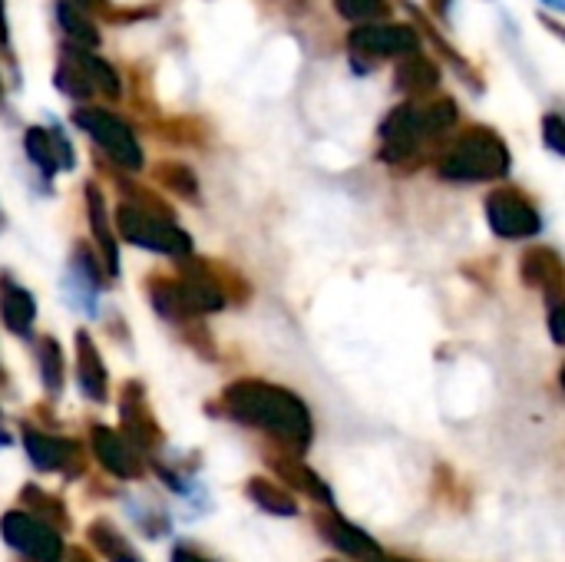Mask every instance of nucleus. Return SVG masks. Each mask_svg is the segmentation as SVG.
Returning a JSON list of instances; mask_svg holds the SVG:
<instances>
[{"label":"nucleus","mask_w":565,"mask_h":562,"mask_svg":"<svg viewBox=\"0 0 565 562\" xmlns=\"http://www.w3.org/2000/svg\"><path fill=\"white\" fill-rule=\"evenodd\" d=\"M215 414H222L242 427H255V431L268 434L288 454H305L315 441V421H311L308 404L298 394H291L288 388H278V384H268L258 378L232 381L222 391Z\"/></svg>","instance_id":"1"},{"label":"nucleus","mask_w":565,"mask_h":562,"mask_svg":"<svg viewBox=\"0 0 565 562\" xmlns=\"http://www.w3.org/2000/svg\"><path fill=\"white\" fill-rule=\"evenodd\" d=\"M513 166L510 146L497 129L473 126L440 156L437 176L447 182H497L507 179Z\"/></svg>","instance_id":"2"},{"label":"nucleus","mask_w":565,"mask_h":562,"mask_svg":"<svg viewBox=\"0 0 565 562\" xmlns=\"http://www.w3.org/2000/svg\"><path fill=\"white\" fill-rule=\"evenodd\" d=\"M113 222H116L122 242H129L136 248H149V252L169 255V258H189L192 255V238L175 222L152 219V215L139 212L136 205H126V202L116 209Z\"/></svg>","instance_id":"3"},{"label":"nucleus","mask_w":565,"mask_h":562,"mask_svg":"<svg viewBox=\"0 0 565 562\" xmlns=\"http://www.w3.org/2000/svg\"><path fill=\"white\" fill-rule=\"evenodd\" d=\"M73 123L119 166L129 172L142 169V146L136 139V132L129 129V123H122L119 116H113L109 109L99 106H79L73 113Z\"/></svg>","instance_id":"4"},{"label":"nucleus","mask_w":565,"mask_h":562,"mask_svg":"<svg viewBox=\"0 0 565 562\" xmlns=\"http://www.w3.org/2000/svg\"><path fill=\"white\" fill-rule=\"evenodd\" d=\"M483 212L493 235L500 238L520 242V238H536L543 232L540 209L520 189H493L483 202Z\"/></svg>","instance_id":"5"},{"label":"nucleus","mask_w":565,"mask_h":562,"mask_svg":"<svg viewBox=\"0 0 565 562\" xmlns=\"http://www.w3.org/2000/svg\"><path fill=\"white\" fill-rule=\"evenodd\" d=\"M175 288H179L182 308H185V315L192 321L205 318V315H215V311H222L228 305V288L222 282V272H215L202 258L182 262V268L175 275Z\"/></svg>","instance_id":"6"},{"label":"nucleus","mask_w":565,"mask_h":562,"mask_svg":"<svg viewBox=\"0 0 565 562\" xmlns=\"http://www.w3.org/2000/svg\"><path fill=\"white\" fill-rule=\"evenodd\" d=\"M0 533H3V543L20 553L23 560L30 562H63V540L56 530H50L46 523L33 520L30 513L23 510H10L0 517Z\"/></svg>","instance_id":"7"},{"label":"nucleus","mask_w":565,"mask_h":562,"mask_svg":"<svg viewBox=\"0 0 565 562\" xmlns=\"http://www.w3.org/2000/svg\"><path fill=\"white\" fill-rule=\"evenodd\" d=\"M348 43H351V56L364 53L371 60L377 56H417L424 40L417 33V26L411 23H361L348 33Z\"/></svg>","instance_id":"8"},{"label":"nucleus","mask_w":565,"mask_h":562,"mask_svg":"<svg viewBox=\"0 0 565 562\" xmlns=\"http://www.w3.org/2000/svg\"><path fill=\"white\" fill-rule=\"evenodd\" d=\"M381 149H377V159L387 162V166H404L417 156L420 142H424V129H420V106L414 103H401L394 106L381 129Z\"/></svg>","instance_id":"9"},{"label":"nucleus","mask_w":565,"mask_h":562,"mask_svg":"<svg viewBox=\"0 0 565 562\" xmlns=\"http://www.w3.org/2000/svg\"><path fill=\"white\" fill-rule=\"evenodd\" d=\"M119 421H122V437L132 444V450L139 457L156 454L162 447V427L152 417L149 404H146V388L139 381H126L119 391Z\"/></svg>","instance_id":"10"},{"label":"nucleus","mask_w":565,"mask_h":562,"mask_svg":"<svg viewBox=\"0 0 565 562\" xmlns=\"http://www.w3.org/2000/svg\"><path fill=\"white\" fill-rule=\"evenodd\" d=\"M23 450L40 474H63L76 480L83 474V444L73 437H53L36 427H23Z\"/></svg>","instance_id":"11"},{"label":"nucleus","mask_w":565,"mask_h":562,"mask_svg":"<svg viewBox=\"0 0 565 562\" xmlns=\"http://www.w3.org/2000/svg\"><path fill=\"white\" fill-rule=\"evenodd\" d=\"M106 272L99 265V258L89 252L86 242H76L73 255H70V268H66V278H63V288H66V301L83 311V315H96V301H99V291L106 288Z\"/></svg>","instance_id":"12"},{"label":"nucleus","mask_w":565,"mask_h":562,"mask_svg":"<svg viewBox=\"0 0 565 562\" xmlns=\"http://www.w3.org/2000/svg\"><path fill=\"white\" fill-rule=\"evenodd\" d=\"M23 149H26V159L33 162V169L50 182L56 172H70L76 166V152H73V142L66 139V132L60 126H30L23 132Z\"/></svg>","instance_id":"13"},{"label":"nucleus","mask_w":565,"mask_h":562,"mask_svg":"<svg viewBox=\"0 0 565 562\" xmlns=\"http://www.w3.org/2000/svg\"><path fill=\"white\" fill-rule=\"evenodd\" d=\"M89 447H93V457L99 460V467L116 480H139L146 474V460L132 450V444L122 434L109 431L106 424H93Z\"/></svg>","instance_id":"14"},{"label":"nucleus","mask_w":565,"mask_h":562,"mask_svg":"<svg viewBox=\"0 0 565 562\" xmlns=\"http://www.w3.org/2000/svg\"><path fill=\"white\" fill-rule=\"evenodd\" d=\"M83 202H86V222L93 232V242L99 248V265L106 272V278H119V242L113 232V215L106 209V195L96 182L83 185Z\"/></svg>","instance_id":"15"},{"label":"nucleus","mask_w":565,"mask_h":562,"mask_svg":"<svg viewBox=\"0 0 565 562\" xmlns=\"http://www.w3.org/2000/svg\"><path fill=\"white\" fill-rule=\"evenodd\" d=\"M315 527L321 533L324 543H331L338 553L351 556V560H371L381 553V547L374 543L371 533H364L361 527L348 523L344 517H338V510H328V513H318L315 517Z\"/></svg>","instance_id":"16"},{"label":"nucleus","mask_w":565,"mask_h":562,"mask_svg":"<svg viewBox=\"0 0 565 562\" xmlns=\"http://www.w3.org/2000/svg\"><path fill=\"white\" fill-rule=\"evenodd\" d=\"M520 275L530 288L543 291L553 305L563 301V258H559V252H553L546 245L526 248V255L520 258Z\"/></svg>","instance_id":"17"},{"label":"nucleus","mask_w":565,"mask_h":562,"mask_svg":"<svg viewBox=\"0 0 565 562\" xmlns=\"http://www.w3.org/2000/svg\"><path fill=\"white\" fill-rule=\"evenodd\" d=\"M76 384L86 401H93V404L109 401V374H106L103 354L86 328L76 331Z\"/></svg>","instance_id":"18"},{"label":"nucleus","mask_w":565,"mask_h":562,"mask_svg":"<svg viewBox=\"0 0 565 562\" xmlns=\"http://www.w3.org/2000/svg\"><path fill=\"white\" fill-rule=\"evenodd\" d=\"M268 467H271L275 477L285 480L291 490H298V494H305L308 500H315V503L334 510V494H331L328 480H321L298 454H275V457H268Z\"/></svg>","instance_id":"19"},{"label":"nucleus","mask_w":565,"mask_h":562,"mask_svg":"<svg viewBox=\"0 0 565 562\" xmlns=\"http://www.w3.org/2000/svg\"><path fill=\"white\" fill-rule=\"evenodd\" d=\"M0 321L17 338H30L36 321V298L10 272H0Z\"/></svg>","instance_id":"20"},{"label":"nucleus","mask_w":565,"mask_h":562,"mask_svg":"<svg viewBox=\"0 0 565 562\" xmlns=\"http://www.w3.org/2000/svg\"><path fill=\"white\" fill-rule=\"evenodd\" d=\"M440 86V66L434 60L417 56H404L394 70V89L404 96H424L434 93Z\"/></svg>","instance_id":"21"},{"label":"nucleus","mask_w":565,"mask_h":562,"mask_svg":"<svg viewBox=\"0 0 565 562\" xmlns=\"http://www.w3.org/2000/svg\"><path fill=\"white\" fill-rule=\"evenodd\" d=\"M63 53L83 70V76L89 79L93 89H99V93L109 96V99H119V96H122V79H119V73H116L113 63H106V60L96 56L93 50H79V46H66Z\"/></svg>","instance_id":"22"},{"label":"nucleus","mask_w":565,"mask_h":562,"mask_svg":"<svg viewBox=\"0 0 565 562\" xmlns=\"http://www.w3.org/2000/svg\"><path fill=\"white\" fill-rule=\"evenodd\" d=\"M86 540H89V547L106 562H146L139 556V550L109 520H93L86 527Z\"/></svg>","instance_id":"23"},{"label":"nucleus","mask_w":565,"mask_h":562,"mask_svg":"<svg viewBox=\"0 0 565 562\" xmlns=\"http://www.w3.org/2000/svg\"><path fill=\"white\" fill-rule=\"evenodd\" d=\"M33 358H36V371H40V384H43V391L56 397V394L63 391V384H66V358H63L60 341H56V338H50V335L36 338V344H33Z\"/></svg>","instance_id":"24"},{"label":"nucleus","mask_w":565,"mask_h":562,"mask_svg":"<svg viewBox=\"0 0 565 562\" xmlns=\"http://www.w3.org/2000/svg\"><path fill=\"white\" fill-rule=\"evenodd\" d=\"M20 503L26 507L23 513H30L33 520L46 523L50 530H56V533H66V530H70V513H66V507H63L53 494H46L43 487L26 484V487L20 490Z\"/></svg>","instance_id":"25"},{"label":"nucleus","mask_w":565,"mask_h":562,"mask_svg":"<svg viewBox=\"0 0 565 562\" xmlns=\"http://www.w3.org/2000/svg\"><path fill=\"white\" fill-rule=\"evenodd\" d=\"M56 23L63 26V33L70 36V46H79V50H96L103 40H99V26L89 20L86 10H79L76 3L70 0H56Z\"/></svg>","instance_id":"26"},{"label":"nucleus","mask_w":565,"mask_h":562,"mask_svg":"<svg viewBox=\"0 0 565 562\" xmlns=\"http://www.w3.org/2000/svg\"><path fill=\"white\" fill-rule=\"evenodd\" d=\"M245 497H248L262 513H271V517H298L295 497H291L281 484H275V480H268V477H252V480L245 484Z\"/></svg>","instance_id":"27"},{"label":"nucleus","mask_w":565,"mask_h":562,"mask_svg":"<svg viewBox=\"0 0 565 562\" xmlns=\"http://www.w3.org/2000/svg\"><path fill=\"white\" fill-rule=\"evenodd\" d=\"M146 291H149V301H152V308L159 311V318H166V321H172V325L192 321V318L185 315V308H182L175 278H169V275H152V278L146 282Z\"/></svg>","instance_id":"28"},{"label":"nucleus","mask_w":565,"mask_h":562,"mask_svg":"<svg viewBox=\"0 0 565 562\" xmlns=\"http://www.w3.org/2000/svg\"><path fill=\"white\" fill-rule=\"evenodd\" d=\"M460 123V109L450 96H440L434 99L430 106H420V129H424V139H437L444 132H450L454 126Z\"/></svg>","instance_id":"29"},{"label":"nucleus","mask_w":565,"mask_h":562,"mask_svg":"<svg viewBox=\"0 0 565 562\" xmlns=\"http://www.w3.org/2000/svg\"><path fill=\"white\" fill-rule=\"evenodd\" d=\"M53 86L63 93V96H70V99H76V103H86L89 96H93V86H89V79L83 76V70L63 53L60 56V63H56V70H53Z\"/></svg>","instance_id":"30"},{"label":"nucleus","mask_w":565,"mask_h":562,"mask_svg":"<svg viewBox=\"0 0 565 562\" xmlns=\"http://www.w3.org/2000/svg\"><path fill=\"white\" fill-rule=\"evenodd\" d=\"M156 182L182 199H199V179L185 162H159L156 166Z\"/></svg>","instance_id":"31"},{"label":"nucleus","mask_w":565,"mask_h":562,"mask_svg":"<svg viewBox=\"0 0 565 562\" xmlns=\"http://www.w3.org/2000/svg\"><path fill=\"white\" fill-rule=\"evenodd\" d=\"M334 10L344 20H358V23H374L377 17H387V0H334Z\"/></svg>","instance_id":"32"},{"label":"nucleus","mask_w":565,"mask_h":562,"mask_svg":"<svg viewBox=\"0 0 565 562\" xmlns=\"http://www.w3.org/2000/svg\"><path fill=\"white\" fill-rule=\"evenodd\" d=\"M543 142H546L556 156H565V119L559 113H546V116H543Z\"/></svg>","instance_id":"33"},{"label":"nucleus","mask_w":565,"mask_h":562,"mask_svg":"<svg viewBox=\"0 0 565 562\" xmlns=\"http://www.w3.org/2000/svg\"><path fill=\"white\" fill-rule=\"evenodd\" d=\"M172 562H212L205 553H199L195 547H189V543H175L172 547Z\"/></svg>","instance_id":"34"},{"label":"nucleus","mask_w":565,"mask_h":562,"mask_svg":"<svg viewBox=\"0 0 565 562\" xmlns=\"http://www.w3.org/2000/svg\"><path fill=\"white\" fill-rule=\"evenodd\" d=\"M550 328H553V341H556V344H563V301H559V305H553Z\"/></svg>","instance_id":"35"},{"label":"nucleus","mask_w":565,"mask_h":562,"mask_svg":"<svg viewBox=\"0 0 565 562\" xmlns=\"http://www.w3.org/2000/svg\"><path fill=\"white\" fill-rule=\"evenodd\" d=\"M0 50H10V30H7V7L0 0Z\"/></svg>","instance_id":"36"},{"label":"nucleus","mask_w":565,"mask_h":562,"mask_svg":"<svg viewBox=\"0 0 565 562\" xmlns=\"http://www.w3.org/2000/svg\"><path fill=\"white\" fill-rule=\"evenodd\" d=\"M450 7H454V0H430V10H434L440 20H450Z\"/></svg>","instance_id":"37"},{"label":"nucleus","mask_w":565,"mask_h":562,"mask_svg":"<svg viewBox=\"0 0 565 562\" xmlns=\"http://www.w3.org/2000/svg\"><path fill=\"white\" fill-rule=\"evenodd\" d=\"M63 562H93V556H89L86 550L73 547V550H66V553H63Z\"/></svg>","instance_id":"38"},{"label":"nucleus","mask_w":565,"mask_h":562,"mask_svg":"<svg viewBox=\"0 0 565 562\" xmlns=\"http://www.w3.org/2000/svg\"><path fill=\"white\" fill-rule=\"evenodd\" d=\"M367 562H411V560H401V556H384V553H377V556H371Z\"/></svg>","instance_id":"39"},{"label":"nucleus","mask_w":565,"mask_h":562,"mask_svg":"<svg viewBox=\"0 0 565 562\" xmlns=\"http://www.w3.org/2000/svg\"><path fill=\"white\" fill-rule=\"evenodd\" d=\"M70 3H83V7H99L103 0H70Z\"/></svg>","instance_id":"40"},{"label":"nucleus","mask_w":565,"mask_h":562,"mask_svg":"<svg viewBox=\"0 0 565 562\" xmlns=\"http://www.w3.org/2000/svg\"><path fill=\"white\" fill-rule=\"evenodd\" d=\"M543 3H550L553 10H563V7H565V0H543Z\"/></svg>","instance_id":"41"},{"label":"nucleus","mask_w":565,"mask_h":562,"mask_svg":"<svg viewBox=\"0 0 565 562\" xmlns=\"http://www.w3.org/2000/svg\"><path fill=\"white\" fill-rule=\"evenodd\" d=\"M3 225H7V219H3V209H0V229H3Z\"/></svg>","instance_id":"42"},{"label":"nucleus","mask_w":565,"mask_h":562,"mask_svg":"<svg viewBox=\"0 0 565 562\" xmlns=\"http://www.w3.org/2000/svg\"><path fill=\"white\" fill-rule=\"evenodd\" d=\"M0 96H3V83H0Z\"/></svg>","instance_id":"43"},{"label":"nucleus","mask_w":565,"mask_h":562,"mask_svg":"<svg viewBox=\"0 0 565 562\" xmlns=\"http://www.w3.org/2000/svg\"><path fill=\"white\" fill-rule=\"evenodd\" d=\"M324 562H334V560H324Z\"/></svg>","instance_id":"44"}]
</instances>
